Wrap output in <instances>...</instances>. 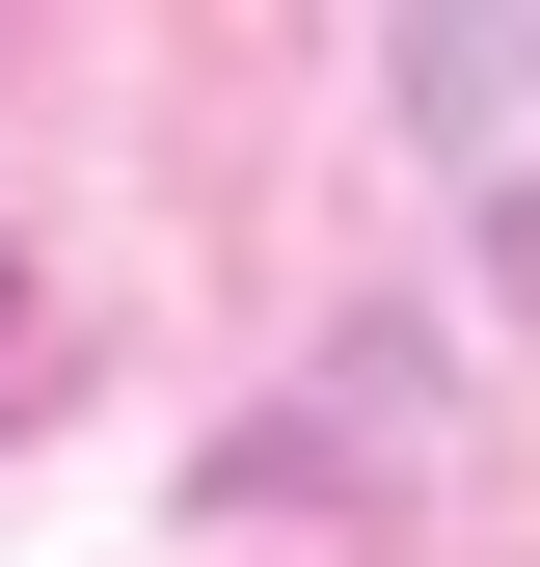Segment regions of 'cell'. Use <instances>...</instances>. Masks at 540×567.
<instances>
[{
	"label": "cell",
	"instance_id": "obj_1",
	"mask_svg": "<svg viewBox=\"0 0 540 567\" xmlns=\"http://www.w3.org/2000/svg\"><path fill=\"white\" fill-rule=\"evenodd\" d=\"M405 82L459 163H540V0H405Z\"/></svg>",
	"mask_w": 540,
	"mask_h": 567
}]
</instances>
